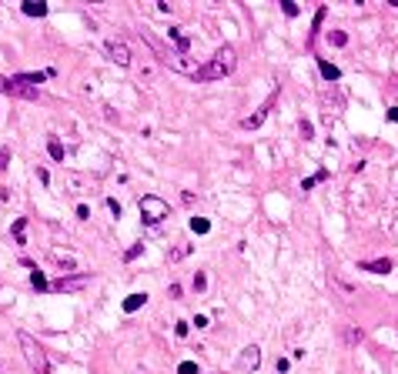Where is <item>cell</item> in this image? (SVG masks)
Returning <instances> with one entry per match:
<instances>
[{"instance_id":"19","label":"cell","mask_w":398,"mask_h":374,"mask_svg":"<svg viewBox=\"0 0 398 374\" xmlns=\"http://www.w3.org/2000/svg\"><path fill=\"white\" fill-rule=\"evenodd\" d=\"M191 231H194V234H208L211 231V220L208 217H191Z\"/></svg>"},{"instance_id":"2","label":"cell","mask_w":398,"mask_h":374,"mask_svg":"<svg viewBox=\"0 0 398 374\" xmlns=\"http://www.w3.org/2000/svg\"><path fill=\"white\" fill-rule=\"evenodd\" d=\"M234 67H238V54H234V47H218V50L211 54L208 64H201L198 70H194V77H191V80H224Z\"/></svg>"},{"instance_id":"25","label":"cell","mask_w":398,"mask_h":374,"mask_svg":"<svg viewBox=\"0 0 398 374\" xmlns=\"http://www.w3.org/2000/svg\"><path fill=\"white\" fill-rule=\"evenodd\" d=\"M177 374H201V371H198V364H194V361H181V364H177Z\"/></svg>"},{"instance_id":"9","label":"cell","mask_w":398,"mask_h":374,"mask_svg":"<svg viewBox=\"0 0 398 374\" xmlns=\"http://www.w3.org/2000/svg\"><path fill=\"white\" fill-rule=\"evenodd\" d=\"M0 90H3V94H13V97H33V94H37V90L27 87L20 77H0Z\"/></svg>"},{"instance_id":"23","label":"cell","mask_w":398,"mask_h":374,"mask_svg":"<svg viewBox=\"0 0 398 374\" xmlns=\"http://www.w3.org/2000/svg\"><path fill=\"white\" fill-rule=\"evenodd\" d=\"M328 44L345 47V44H348V33H345V30H328Z\"/></svg>"},{"instance_id":"22","label":"cell","mask_w":398,"mask_h":374,"mask_svg":"<svg viewBox=\"0 0 398 374\" xmlns=\"http://www.w3.org/2000/svg\"><path fill=\"white\" fill-rule=\"evenodd\" d=\"M23 231H27V220L17 217V220H13V241H17V244H27V241H23Z\"/></svg>"},{"instance_id":"24","label":"cell","mask_w":398,"mask_h":374,"mask_svg":"<svg viewBox=\"0 0 398 374\" xmlns=\"http://www.w3.org/2000/svg\"><path fill=\"white\" fill-rule=\"evenodd\" d=\"M54 261H57V264H64V271H70V267H77V261H74L70 254H60V251H54Z\"/></svg>"},{"instance_id":"30","label":"cell","mask_w":398,"mask_h":374,"mask_svg":"<svg viewBox=\"0 0 398 374\" xmlns=\"http://www.w3.org/2000/svg\"><path fill=\"white\" fill-rule=\"evenodd\" d=\"M174 334H177V338H184V334H188V321H177V324H174Z\"/></svg>"},{"instance_id":"21","label":"cell","mask_w":398,"mask_h":374,"mask_svg":"<svg viewBox=\"0 0 398 374\" xmlns=\"http://www.w3.org/2000/svg\"><path fill=\"white\" fill-rule=\"evenodd\" d=\"M325 177H328V171L321 167V171H318V174H315V177H305V181H301V190H311V187L318 184V181H325Z\"/></svg>"},{"instance_id":"18","label":"cell","mask_w":398,"mask_h":374,"mask_svg":"<svg viewBox=\"0 0 398 374\" xmlns=\"http://www.w3.org/2000/svg\"><path fill=\"white\" fill-rule=\"evenodd\" d=\"M325 17H328V7H318V10H315V23H311V40L318 37V30H321V23H325Z\"/></svg>"},{"instance_id":"5","label":"cell","mask_w":398,"mask_h":374,"mask_svg":"<svg viewBox=\"0 0 398 374\" xmlns=\"http://www.w3.org/2000/svg\"><path fill=\"white\" fill-rule=\"evenodd\" d=\"M104 50H107V57L117 67H131V47H127V40H107Z\"/></svg>"},{"instance_id":"31","label":"cell","mask_w":398,"mask_h":374,"mask_svg":"<svg viewBox=\"0 0 398 374\" xmlns=\"http://www.w3.org/2000/svg\"><path fill=\"white\" fill-rule=\"evenodd\" d=\"M191 324H194V328H208V324H211V318H204V314H198V318L191 321Z\"/></svg>"},{"instance_id":"10","label":"cell","mask_w":398,"mask_h":374,"mask_svg":"<svg viewBox=\"0 0 398 374\" xmlns=\"http://www.w3.org/2000/svg\"><path fill=\"white\" fill-rule=\"evenodd\" d=\"M362 271H372V274H392V267H395V261L392 257H375V261H362Z\"/></svg>"},{"instance_id":"11","label":"cell","mask_w":398,"mask_h":374,"mask_svg":"<svg viewBox=\"0 0 398 374\" xmlns=\"http://www.w3.org/2000/svg\"><path fill=\"white\" fill-rule=\"evenodd\" d=\"M171 40H174V50H177V54H184V57H188L191 40L184 37V33H181V27H171Z\"/></svg>"},{"instance_id":"4","label":"cell","mask_w":398,"mask_h":374,"mask_svg":"<svg viewBox=\"0 0 398 374\" xmlns=\"http://www.w3.org/2000/svg\"><path fill=\"white\" fill-rule=\"evenodd\" d=\"M137 207H141V217L147 220V224H161V220L171 214L167 200H164V197H157V194H144V197L137 200Z\"/></svg>"},{"instance_id":"27","label":"cell","mask_w":398,"mask_h":374,"mask_svg":"<svg viewBox=\"0 0 398 374\" xmlns=\"http://www.w3.org/2000/svg\"><path fill=\"white\" fill-rule=\"evenodd\" d=\"M141 251H144V244H134V247H127V251H124V261H134V257H141Z\"/></svg>"},{"instance_id":"7","label":"cell","mask_w":398,"mask_h":374,"mask_svg":"<svg viewBox=\"0 0 398 374\" xmlns=\"http://www.w3.org/2000/svg\"><path fill=\"white\" fill-rule=\"evenodd\" d=\"M258 364H261V348L258 344H248L241 351V358H238V371H258Z\"/></svg>"},{"instance_id":"28","label":"cell","mask_w":398,"mask_h":374,"mask_svg":"<svg viewBox=\"0 0 398 374\" xmlns=\"http://www.w3.org/2000/svg\"><path fill=\"white\" fill-rule=\"evenodd\" d=\"M281 10H285L288 17H298V3H291V0H281Z\"/></svg>"},{"instance_id":"38","label":"cell","mask_w":398,"mask_h":374,"mask_svg":"<svg viewBox=\"0 0 398 374\" xmlns=\"http://www.w3.org/2000/svg\"><path fill=\"white\" fill-rule=\"evenodd\" d=\"M388 121H395V124H398V107H392V110H388Z\"/></svg>"},{"instance_id":"6","label":"cell","mask_w":398,"mask_h":374,"mask_svg":"<svg viewBox=\"0 0 398 374\" xmlns=\"http://www.w3.org/2000/svg\"><path fill=\"white\" fill-rule=\"evenodd\" d=\"M275 100H278V94H271V97H268L265 104H261V107H258L255 114H251V117H244V121H241V127H244V131H255V127H261V124H265V117L271 114V107H275Z\"/></svg>"},{"instance_id":"34","label":"cell","mask_w":398,"mask_h":374,"mask_svg":"<svg viewBox=\"0 0 398 374\" xmlns=\"http://www.w3.org/2000/svg\"><path fill=\"white\" fill-rule=\"evenodd\" d=\"M77 217H80V220L90 217V207H87V204H77Z\"/></svg>"},{"instance_id":"3","label":"cell","mask_w":398,"mask_h":374,"mask_svg":"<svg viewBox=\"0 0 398 374\" xmlns=\"http://www.w3.org/2000/svg\"><path fill=\"white\" fill-rule=\"evenodd\" d=\"M17 344H20V351H23V358H27L33 374H54V368L47 361V351L37 344V338H30L27 331H20V334H17Z\"/></svg>"},{"instance_id":"16","label":"cell","mask_w":398,"mask_h":374,"mask_svg":"<svg viewBox=\"0 0 398 374\" xmlns=\"http://www.w3.org/2000/svg\"><path fill=\"white\" fill-rule=\"evenodd\" d=\"M47 154L54 157V161H60V164H64V144L57 141V137H50V141H47Z\"/></svg>"},{"instance_id":"35","label":"cell","mask_w":398,"mask_h":374,"mask_svg":"<svg viewBox=\"0 0 398 374\" xmlns=\"http://www.w3.org/2000/svg\"><path fill=\"white\" fill-rule=\"evenodd\" d=\"M107 207H111V214H114V217H121V204H117V200H107Z\"/></svg>"},{"instance_id":"17","label":"cell","mask_w":398,"mask_h":374,"mask_svg":"<svg viewBox=\"0 0 398 374\" xmlns=\"http://www.w3.org/2000/svg\"><path fill=\"white\" fill-rule=\"evenodd\" d=\"M188 254H191V244L184 241V244H177V247H174V251H171V254H167V257H171V264H177V261H184Z\"/></svg>"},{"instance_id":"32","label":"cell","mask_w":398,"mask_h":374,"mask_svg":"<svg viewBox=\"0 0 398 374\" xmlns=\"http://www.w3.org/2000/svg\"><path fill=\"white\" fill-rule=\"evenodd\" d=\"M288 368H291V364H288V358H278V361H275V371H281V374H285Z\"/></svg>"},{"instance_id":"20","label":"cell","mask_w":398,"mask_h":374,"mask_svg":"<svg viewBox=\"0 0 398 374\" xmlns=\"http://www.w3.org/2000/svg\"><path fill=\"white\" fill-rule=\"evenodd\" d=\"M30 284H33V291H47V287H50V284H47V277L40 274L37 267H33V271H30Z\"/></svg>"},{"instance_id":"26","label":"cell","mask_w":398,"mask_h":374,"mask_svg":"<svg viewBox=\"0 0 398 374\" xmlns=\"http://www.w3.org/2000/svg\"><path fill=\"white\" fill-rule=\"evenodd\" d=\"M298 131H301V137H305V141H311V137H315V127H311V121H301Z\"/></svg>"},{"instance_id":"12","label":"cell","mask_w":398,"mask_h":374,"mask_svg":"<svg viewBox=\"0 0 398 374\" xmlns=\"http://www.w3.org/2000/svg\"><path fill=\"white\" fill-rule=\"evenodd\" d=\"M338 334H342L345 344H358L362 338H365V334H362V328H352V324H342V328H338Z\"/></svg>"},{"instance_id":"14","label":"cell","mask_w":398,"mask_h":374,"mask_svg":"<svg viewBox=\"0 0 398 374\" xmlns=\"http://www.w3.org/2000/svg\"><path fill=\"white\" fill-rule=\"evenodd\" d=\"M144 304H147V294H131V297H124V314H134V311H141Z\"/></svg>"},{"instance_id":"1","label":"cell","mask_w":398,"mask_h":374,"mask_svg":"<svg viewBox=\"0 0 398 374\" xmlns=\"http://www.w3.org/2000/svg\"><path fill=\"white\" fill-rule=\"evenodd\" d=\"M137 33H141L144 44L154 50V57L161 60V64H167L171 70H174V74H188V77H194V70H198L201 64H194V60H191V57H184V54H177L174 47H167L164 40H161V37H154V33L147 30V27H137Z\"/></svg>"},{"instance_id":"15","label":"cell","mask_w":398,"mask_h":374,"mask_svg":"<svg viewBox=\"0 0 398 374\" xmlns=\"http://www.w3.org/2000/svg\"><path fill=\"white\" fill-rule=\"evenodd\" d=\"M23 13H27V17H44L47 3H40V0H37V3H33V0H23Z\"/></svg>"},{"instance_id":"13","label":"cell","mask_w":398,"mask_h":374,"mask_svg":"<svg viewBox=\"0 0 398 374\" xmlns=\"http://www.w3.org/2000/svg\"><path fill=\"white\" fill-rule=\"evenodd\" d=\"M318 70H321V77H325V80H342V70H338L335 64H328L325 57H318Z\"/></svg>"},{"instance_id":"36","label":"cell","mask_w":398,"mask_h":374,"mask_svg":"<svg viewBox=\"0 0 398 374\" xmlns=\"http://www.w3.org/2000/svg\"><path fill=\"white\" fill-rule=\"evenodd\" d=\"M37 181H40V184H47V181H50V174H47L44 167H37Z\"/></svg>"},{"instance_id":"29","label":"cell","mask_w":398,"mask_h":374,"mask_svg":"<svg viewBox=\"0 0 398 374\" xmlns=\"http://www.w3.org/2000/svg\"><path fill=\"white\" fill-rule=\"evenodd\" d=\"M204 287H208V277L198 271V274H194V291H204Z\"/></svg>"},{"instance_id":"37","label":"cell","mask_w":398,"mask_h":374,"mask_svg":"<svg viewBox=\"0 0 398 374\" xmlns=\"http://www.w3.org/2000/svg\"><path fill=\"white\" fill-rule=\"evenodd\" d=\"M167 294H171V297H184V294H181V284H171V287H167Z\"/></svg>"},{"instance_id":"8","label":"cell","mask_w":398,"mask_h":374,"mask_svg":"<svg viewBox=\"0 0 398 374\" xmlns=\"http://www.w3.org/2000/svg\"><path fill=\"white\" fill-rule=\"evenodd\" d=\"M90 284L87 274H77V277H60V281H54V291H60V294H74V291H84V287Z\"/></svg>"},{"instance_id":"33","label":"cell","mask_w":398,"mask_h":374,"mask_svg":"<svg viewBox=\"0 0 398 374\" xmlns=\"http://www.w3.org/2000/svg\"><path fill=\"white\" fill-rule=\"evenodd\" d=\"M7 161H10V151H7V147H0V171L7 167Z\"/></svg>"}]
</instances>
